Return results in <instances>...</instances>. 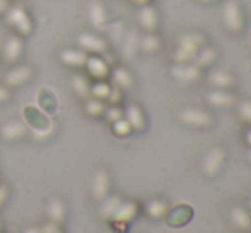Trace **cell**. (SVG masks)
I'll return each mask as SVG.
<instances>
[{"mask_svg":"<svg viewBox=\"0 0 251 233\" xmlns=\"http://www.w3.org/2000/svg\"><path fill=\"white\" fill-rule=\"evenodd\" d=\"M201 46H205V38L200 33L179 34L176 40V48L171 55L173 63H192Z\"/></svg>","mask_w":251,"mask_h":233,"instance_id":"obj_1","label":"cell"},{"mask_svg":"<svg viewBox=\"0 0 251 233\" xmlns=\"http://www.w3.org/2000/svg\"><path fill=\"white\" fill-rule=\"evenodd\" d=\"M5 21L14 31H16L17 36L21 38H27L34 29V22L31 14L24 9L23 5H9L7 12L3 14Z\"/></svg>","mask_w":251,"mask_h":233,"instance_id":"obj_2","label":"cell"},{"mask_svg":"<svg viewBox=\"0 0 251 233\" xmlns=\"http://www.w3.org/2000/svg\"><path fill=\"white\" fill-rule=\"evenodd\" d=\"M222 24L231 33H241L245 27L243 9L236 0H224L222 3Z\"/></svg>","mask_w":251,"mask_h":233,"instance_id":"obj_3","label":"cell"},{"mask_svg":"<svg viewBox=\"0 0 251 233\" xmlns=\"http://www.w3.org/2000/svg\"><path fill=\"white\" fill-rule=\"evenodd\" d=\"M77 44L87 55H104L108 51V41L104 38H101L100 34L91 33V31L80 33L79 38H77Z\"/></svg>","mask_w":251,"mask_h":233,"instance_id":"obj_4","label":"cell"},{"mask_svg":"<svg viewBox=\"0 0 251 233\" xmlns=\"http://www.w3.org/2000/svg\"><path fill=\"white\" fill-rule=\"evenodd\" d=\"M86 75L93 80H108L111 73V65L102 58L101 55H87L86 65Z\"/></svg>","mask_w":251,"mask_h":233,"instance_id":"obj_5","label":"cell"},{"mask_svg":"<svg viewBox=\"0 0 251 233\" xmlns=\"http://www.w3.org/2000/svg\"><path fill=\"white\" fill-rule=\"evenodd\" d=\"M23 53H24L23 38L14 34V36L5 40V43H3V46H2V51H0V58L5 63H9V65H17L19 60L23 58Z\"/></svg>","mask_w":251,"mask_h":233,"instance_id":"obj_6","label":"cell"},{"mask_svg":"<svg viewBox=\"0 0 251 233\" xmlns=\"http://www.w3.org/2000/svg\"><path fill=\"white\" fill-rule=\"evenodd\" d=\"M23 114H24V118H26L27 125H29L36 133H48L51 129L50 119H48V116L45 114L40 107H34V106H24Z\"/></svg>","mask_w":251,"mask_h":233,"instance_id":"obj_7","label":"cell"},{"mask_svg":"<svg viewBox=\"0 0 251 233\" xmlns=\"http://www.w3.org/2000/svg\"><path fill=\"white\" fill-rule=\"evenodd\" d=\"M34 70L29 65H14L3 77V85L10 87H21L26 85L27 82L33 80Z\"/></svg>","mask_w":251,"mask_h":233,"instance_id":"obj_8","label":"cell"},{"mask_svg":"<svg viewBox=\"0 0 251 233\" xmlns=\"http://www.w3.org/2000/svg\"><path fill=\"white\" fill-rule=\"evenodd\" d=\"M58 58H60V62H62L65 66H69V68L80 70V68H84V65H86L87 53L80 48H65L60 51Z\"/></svg>","mask_w":251,"mask_h":233,"instance_id":"obj_9","label":"cell"},{"mask_svg":"<svg viewBox=\"0 0 251 233\" xmlns=\"http://www.w3.org/2000/svg\"><path fill=\"white\" fill-rule=\"evenodd\" d=\"M224 158H226V153L222 148L215 147L205 155L203 162H201V170L205 172L207 175H217L219 170L222 169L224 165Z\"/></svg>","mask_w":251,"mask_h":233,"instance_id":"obj_10","label":"cell"},{"mask_svg":"<svg viewBox=\"0 0 251 233\" xmlns=\"http://www.w3.org/2000/svg\"><path fill=\"white\" fill-rule=\"evenodd\" d=\"M179 119H181L185 125L190 126H199V128H203V126H208L212 123V118L207 111L203 109H197V107H188L183 109L179 112Z\"/></svg>","mask_w":251,"mask_h":233,"instance_id":"obj_11","label":"cell"},{"mask_svg":"<svg viewBox=\"0 0 251 233\" xmlns=\"http://www.w3.org/2000/svg\"><path fill=\"white\" fill-rule=\"evenodd\" d=\"M171 75L175 79L181 80V82H195L200 79L201 75V68H199L193 63H175L171 66Z\"/></svg>","mask_w":251,"mask_h":233,"instance_id":"obj_12","label":"cell"},{"mask_svg":"<svg viewBox=\"0 0 251 233\" xmlns=\"http://www.w3.org/2000/svg\"><path fill=\"white\" fill-rule=\"evenodd\" d=\"M137 21H139L140 27H142L146 33H155V29L159 27V16L157 10L151 5H144L139 9L137 14Z\"/></svg>","mask_w":251,"mask_h":233,"instance_id":"obj_13","label":"cell"},{"mask_svg":"<svg viewBox=\"0 0 251 233\" xmlns=\"http://www.w3.org/2000/svg\"><path fill=\"white\" fill-rule=\"evenodd\" d=\"M26 135H27V128L21 121H16V119L3 123V125L0 126V138L5 141L23 140Z\"/></svg>","mask_w":251,"mask_h":233,"instance_id":"obj_14","label":"cell"},{"mask_svg":"<svg viewBox=\"0 0 251 233\" xmlns=\"http://www.w3.org/2000/svg\"><path fill=\"white\" fill-rule=\"evenodd\" d=\"M36 99L38 106H40V109L45 114H55L58 111V97H56V94L53 92L50 87H41L38 90Z\"/></svg>","mask_w":251,"mask_h":233,"instance_id":"obj_15","label":"cell"},{"mask_svg":"<svg viewBox=\"0 0 251 233\" xmlns=\"http://www.w3.org/2000/svg\"><path fill=\"white\" fill-rule=\"evenodd\" d=\"M123 118L128 121L133 131H144L146 129V114L139 104H128L123 109Z\"/></svg>","mask_w":251,"mask_h":233,"instance_id":"obj_16","label":"cell"},{"mask_svg":"<svg viewBox=\"0 0 251 233\" xmlns=\"http://www.w3.org/2000/svg\"><path fill=\"white\" fill-rule=\"evenodd\" d=\"M192 214H193L192 208L186 206V204H178V206H175L171 211H168L164 216H166V220H168V225H171V227H181L186 221H190Z\"/></svg>","mask_w":251,"mask_h":233,"instance_id":"obj_17","label":"cell"},{"mask_svg":"<svg viewBox=\"0 0 251 233\" xmlns=\"http://www.w3.org/2000/svg\"><path fill=\"white\" fill-rule=\"evenodd\" d=\"M109 79H111L113 85L122 90H130L133 87V84H135L133 82V75L125 66H115V68H111Z\"/></svg>","mask_w":251,"mask_h":233,"instance_id":"obj_18","label":"cell"},{"mask_svg":"<svg viewBox=\"0 0 251 233\" xmlns=\"http://www.w3.org/2000/svg\"><path fill=\"white\" fill-rule=\"evenodd\" d=\"M87 14H89V21L94 29H106V26H108V14H106V9L101 2H91Z\"/></svg>","mask_w":251,"mask_h":233,"instance_id":"obj_19","label":"cell"},{"mask_svg":"<svg viewBox=\"0 0 251 233\" xmlns=\"http://www.w3.org/2000/svg\"><path fill=\"white\" fill-rule=\"evenodd\" d=\"M109 194V174L106 170H98L93 179V196L96 201H102Z\"/></svg>","mask_w":251,"mask_h":233,"instance_id":"obj_20","label":"cell"},{"mask_svg":"<svg viewBox=\"0 0 251 233\" xmlns=\"http://www.w3.org/2000/svg\"><path fill=\"white\" fill-rule=\"evenodd\" d=\"M137 214H139V204H137L135 201H122L120 206L116 208L115 214L111 216V220L126 221V223H130L132 220H135Z\"/></svg>","mask_w":251,"mask_h":233,"instance_id":"obj_21","label":"cell"},{"mask_svg":"<svg viewBox=\"0 0 251 233\" xmlns=\"http://www.w3.org/2000/svg\"><path fill=\"white\" fill-rule=\"evenodd\" d=\"M139 33L137 31H128V33H125V36H123V40L120 41L122 43V56L125 60H130L135 56V53L139 51Z\"/></svg>","mask_w":251,"mask_h":233,"instance_id":"obj_22","label":"cell"},{"mask_svg":"<svg viewBox=\"0 0 251 233\" xmlns=\"http://www.w3.org/2000/svg\"><path fill=\"white\" fill-rule=\"evenodd\" d=\"M207 101L210 106L214 107H231L234 104V95L229 94L227 90L224 89H217V90H212L207 95Z\"/></svg>","mask_w":251,"mask_h":233,"instance_id":"obj_23","label":"cell"},{"mask_svg":"<svg viewBox=\"0 0 251 233\" xmlns=\"http://www.w3.org/2000/svg\"><path fill=\"white\" fill-rule=\"evenodd\" d=\"M208 84L217 89H229V87L234 84V79L229 72L226 70H212L208 73Z\"/></svg>","mask_w":251,"mask_h":233,"instance_id":"obj_24","label":"cell"},{"mask_svg":"<svg viewBox=\"0 0 251 233\" xmlns=\"http://www.w3.org/2000/svg\"><path fill=\"white\" fill-rule=\"evenodd\" d=\"M70 85H72L74 92L79 95V97H82V99L91 97V82H89V77L87 75L75 73V75L70 79Z\"/></svg>","mask_w":251,"mask_h":233,"instance_id":"obj_25","label":"cell"},{"mask_svg":"<svg viewBox=\"0 0 251 233\" xmlns=\"http://www.w3.org/2000/svg\"><path fill=\"white\" fill-rule=\"evenodd\" d=\"M48 216H50L51 221H56V223L62 225L67 218V206L62 199L55 197L48 203Z\"/></svg>","mask_w":251,"mask_h":233,"instance_id":"obj_26","label":"cell"},{"mask_svg":"<svg viewBox=\"0 0 251 233\" xmlns=\"http://www.w3.org/2000/svg\"><path fill=\"white\" fill-rule=\"evenodd\" d=\"M215 58H217V51H215V48L212 46H201L199 49V53H197L195 60H193V65H197L199 68H205V66L212 65V63L215 62Z\"/></svg>","mask_w":251,"mask_h":233,"instance_id":"obj_27","label":"cell"},{"mask_svg":"<svg viewBox=\"0 0 251 233\" xmlns=\"http://www.w3.org/2000/svg\"><path fill=\"white\" fill-rule=\"evenodd\" d=\"M231 220L241 230H251V214L245 208L241 206H234L231 210Z\"/></svg>","mask_w":251,"mask_h":233,"instance_id":"obj_28","label":"cell"},{"mask_svg":"<svg viewBox=\"0 0 251 233\" xmlns=\"http://www.w3.org/2000/svg\"><path fill=\"white\" fill-rule=\"evenodd\" d=\"M161 48V40L155 36V33H146L139 40V49L144 53H155Z\"/></svg>","mask_w":251,"mask_h":233,"instance_id":"obj_29","label":"cell"},{"mask_svg":"<svg viewBox=\"0 0 251 233\" xmlns=\"http://www.w3.org/2000/svg\"><path fill=\"white\" fill-rule=\"evenodd\" d=\"M84 111H86V114L91 116V118H101V116H104L106 104H104V101H100V99L87 97L86 104H84Z\"/></svg>","mask_w":251,"mask_h":233,"instance_id":"obj_30","label":"cell"},{"mask_svg":"<svg viewBox=\"0 0 251 233\" xmlns=\"http://www.w3.org/2000/svg\"><path fill=\"white\" fill-rule=\"evenodd\" d=\"M111 84L108 80H94L91 84V97L100 99V101H106L109 92H111Z\"/></svg>","mask_w":251,"mask_h":233,"instance_id":"obj_31","label":"cell"},{"mask_svg":"<svg viewBox=\"0 0 251 233\" xmlns=\"http://www.w3.org/2000/svg\"><path fill=\"white\" fill-rule=\"evenodd\" d=\"M122 197L120 196H106L104 199L101 201V216L108 218V220H111V216L115 214L116 208L120 206V203H122Z\"/></svg>","mask_w":251,"mask_h":233,"instance_id":"obj_32","label":"cell"},{"mask_svg":"<svg viewBox=\"0 0 251 233\" xmlns=\"http://www.w3.org/2000/svg\"><path fill=\"white\" fill-rule=\"evenodd\" d=\"M146 213H147V216H151V218H162L168 213V204L161 199H152L147 203Z\"/></svg>","mask_w":251,"mask_h":233,"instance_id":"obj_33","label":"cell"},{"mask_svg":"<svg viewBox=\"0 0 251 233\" xmlns=\"http://www.w3.org/2000/svg\"><path fill=\"white\" fill-rule=\"evenodd\" d=\"M106 29H108V34L109 38H111L113 43H120V41L123 40V36H125V24H123V21H115V22L108 24L106 26Z\"/></svg>","mask_w":251,"mask_h":233,"instance_id":"obj_34","label":"cell"},{"mask_svg":"<svg viewBox=\"0 0 251 233\" xmlns=\"http://www.w3.org/2000/svg\"><path fill=\"white\" fill-rule=\"evenodd\" d=\"M111 129H113V133H115L116 136H128L130 133L133 131L132 126L128 125V121H126L125 118H122V119H118V121L111 123Z\"/></svg>","mask_w":251,"mask_h":233,"instance_id":"obj_35","label":"cell"},{"mask_svg":"<svg viewBox=\"0 0 251 233\" xmlns=\"http://www.w3.org/2000/svg\"><path fill=\"white\" fill-rule=\"evenodd\" d=\"M104 116L109 123H115L123 118V109L120 107V106H106Z\"/></svg>","mask_w":251,"mask_h":233,"instance_id":"obj_36","label":"cell"},{"mask_svg":"<svg viewBox=\"0 0 251 233\" xmlns=\"http://www.w3.org/2000/svg\"><path fill=\"white\" fill-rule=\"evenodd\" d=\"M238 111L239 116H241L243 121L250 123L251 125V101H241L238 104Z\"/></svg>","mask_w":251,"mask_h":233,"instance_id":"obj_37","label":"cell"},{"mask_svg":"<svg viewBox=\"0 0 251 233\" xmlns=\"http://www.w3.org/2000/svg\"><path fill=\"white\" fill-rule=\"evenodd\" d=\"M122 99H123L122 89H118V87L113 85V87H111V92H109V95H108V99H106V101L109 102V106H120Z\"/></svg>","mask_w":251,"mask_h":233,"instance_id":"obj_38","label":"cell"},{"mask_svg":"<svg viewBox=\"0 0 251 233\" xmlns=\"http://www.w3.org/2000/svg\"><path fill=\"white\" fill-rule=\"evenodd\" d=\"M41 233H65L62 228V225L56 223V221H47V223L41 225Z\"/></svg>","mask_w":251,"mask_h":233,"instance_id":"obj_39","label":"cell"},{"mask_svg":"<svg viewBox=\"0 0 251 233\" xmlns=\"http://www.w3.org/2000/svg\"><path fill=\"white\" fill-rule=\"evenodd\" d=\"M109 227H111L116 233H126V230H128V223H126V221L109 220Z\"/></svg>","mask_w":251,"mask_h":233,"instance_id":"obj_40","label":"cell"},{"mask_svg":"<svg viewBox=\"0 0 251 233\" xmlns=\"http://www.w3.org/2000/svg\"><path fill=\"white\" fill-rule=\"evenodd\" d=\"M9 197H10V189H9V186H7V184H2V182H0V208L5 206V203L9 201Z\"/></svg>","mask_w":251,"mask_h":233,"instance_id":"obj_41","label":"cell"},{"mask_svg":"<svg viewBox=\"0 0 251 233\" xmlns=\"http://www.w3.org/2000/svg\"><path fill=\"white\" fill-rule=\"evenodd\" d=\"M10 99H12L10 89L7 85H3V84H0V104H7Z\"/></svg>","mask_w":251,"mask_h":233,"instance_id":"obj_42","label":"cell"},{"mask_svg":"<svg viewBox=\"0 0 251 233\" xmlns=\"http://www.w3.org/2000/svg\"><path fill=\"white\" fill-rule=\"evenodd\" d=\"M9 9V0H0V14H5Z\"/></svg>","mask_w":251,"mask_h":233,"instance_id":"obj_43","label":"cell"},{"mask_svg":"<svg viewBox=\"0 0 251 233\" xmlns=\"http://www.w3.org/2000/svg\"><path fill=\"white\" fill-rule=\"evenodd\" d=\"M130 2H133L137 7H144V5H149L151 0H130Z\"/></svg>","mask_w":251,"mask_h":233,"instance_id":"obj_44","label":"cell"},{"mask_svg":"<svg viewBox=\"0 0 251 233\" xmlns=\"http://www.w3.org/2000/svg\"><path fill=\"white\" fill-rule=\"evenodd\" d=\"M24 233H41V227H27Z\"/></svg>","mask_w":251,"mask_h":233,"instance_id":"obj_45","label":"cell"},{"mask_svg":"<svg viewBox=\"0 0 251 233\" xmlns=\"http://www.w3.org/2000/svg\"><path fill=\"white\" fill-rule=\"evenodd\" d=\"M245 138H246V143H248L250 147H251V128L248 129V131H246V136H245Z\"/></svg>","mask_w":251,"mask_h":233,"instance_id":"obj_46","label":"cell"},{"mask_svg":"<svg viewBox=\"0 0 251 233\" xmlns=\"http://www.w3.org/2000/svg\"><path fill=\"white\" fill-rule=\"evenodd\" d=\"M3 232V223H2V220H0V233Z\"/></svg>","mask_w":251,"mask_h":233,"instance_id":"obj_47","label":"cell"},{"mask_svg":"<svg viewBox=\"0 0 251 233\" xmlns=\"http://www.w3.org/2000/svg\"><path fill=\"white\" fill-rule=\"evenodd\" d=\"M200 2H205V3H210V2H215V0H200Z\"/></svg>","mask_w":251,"mask_h":233,"instance_id":"obj_48","label":"cell"},{"mask_svg":"<svg viewBox=\"0 0 251 233\" xmlns=\"http://www.w3.org/2000/svg\"><path fill=\"white\" fill-rule=\"evenodd\" d=\"M250 44H251V26H250Z\"/></svg>","mask_w":251,"mask_h":233,"instance_id":"obj_49","label":"cell"},{"mask_svg":"<svg viewBox=\"0 0 251 233\" xmlns=\"http://www.w3.org/2000/svg\"><path fill=\"white\" fill-rule=\"evenodd\" d=\"M248 157H250V160H251V150H250V153H248Z\"/></svg>","mask_w":251,"mask_h":233,"instance_id":"obj_50","label":"cell"},{"mask_svg":"<svg viewBox=\"0 0 251 233\" xmlns=\"http://www.w3.org/2000/svg\"><path fill=\"white\" fill-rule=\"evenodd\" d=\"M9 2H10V0H9Z\"/></svg>","mask_w":251,"mask_h":233,"instance_id":"obj_51","label":"cell"}]
</instances>
